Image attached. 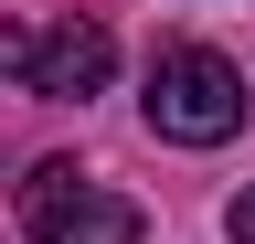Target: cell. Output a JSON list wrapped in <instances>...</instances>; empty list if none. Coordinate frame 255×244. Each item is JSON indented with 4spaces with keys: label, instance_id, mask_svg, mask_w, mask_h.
<instances>
[{
    "label": "cell",
    "instance_id": "obj_4",
    "mask_svg": "<svg viewBox=\"0 0 255 244\" xmlns=\"http://www.w3.org/2000/svg\"><path fill=\"white\" fill-rule=\"evenodd\" d=\"M223 223H234V244H255V191H234V212H223Z\"/></svg>",
    "mask_w": 255,
    "mask_h": 244
},
{
    "label": "cell",
    "instance_id": "obj_1",
    "mask_svg": "<svg viewBox=\"0 0 255 244\" xmlns=\"http://www.w3.org/2000/svg\"><path fill=\"white\" fill-rule=\"evenodd\" d=\"M149 128L170 138V149H223L245 128V75L223 64L213 43H170L149 64Z\"/></svg>",
    "mask_w": 255,
    "mask_h": 244
},
{
    "label": "cell",
    "instance_id": "obj_2",
    "mask_svg": "<svg viewBox=\"0 0 255 244\" xmlns=\"http://www.w3.org/2000/svg\"><path fill=\"white\" fill-rule=\"evenodd\" d=\"M0 75L75 106V96H96V85L117 75V43H107V21H75V11H53V21H0Z\"/></svg>",
    "mask_w": 255,
    "mask_h": 244
},
{
    "label": "cell",
    "instance_id": "obj_3",
    "mask_svg": "<svg viewBox=\"0 0 255 244\" xmlns=\"http://www.w3.org/2000/svg\"><path fill=\"white\" fill-rule=\"evenodd\" d=\"M21 234L32 244H138L149 212L128 202V191H107V180H85L75 160H43V170L21 180Z\"/></svg>",
    "mask_w": 255,
    "mask_h": 244
}]
</instances>
